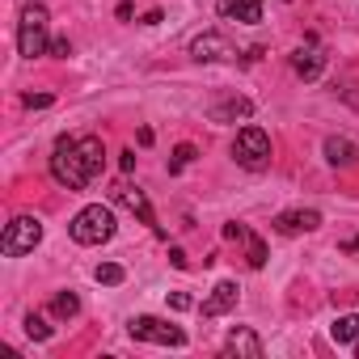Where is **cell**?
<instances>
[{
	"instance_id": "obj_10",
	"label": "cell",
	"mask_w": 359,
	"mask_h": 359,
	"mask_svg": "<svg viewBox=\"0 0 359 359\" xmlns=\"http://www.w3.org/2000/svg\"><path fill=\"white\" fill-rule=\"evenodd\" d=\"M224 355H241V359H262V338L250 325H233L224 338Z\"/></svg>"
},
{
	"instance_id": "obj_16",
	"label": "cell",
	"mask_w": 359,
	"mask_h": 359,
	"mask_svg": "<svg viewBox=\"0 0 359 359\" xmlns=\"http://www.w3.org/2000/svg\"><path fill=\"white\" fill-rule=\"evenodd\" d=\"M250 114H254L250 97H229V102L212 106V123H233V118H250Z\"/></svg>"
},
{
	"instance_id": "obj_7",
	"label": "cell",
	"mask_w": 359,
	"mask_h": 359,
	"mask_svg": "<svg viewBox=\"0 0 359 359\" xmlns=\"http://www.w3.org/2000/svg\"><path fill=\"white\" fill-rule=\"evenodd\" d=\"M191 55L199 60V64H229V60H237V47L224 39V34H199L195 43H191Z\"/></svg>"
},
{
	"instance_id": "obj_24",
	"label": "cell",
	"mask_w": 359,
	"mask_h": 359,
	"mask_svg": "<svg viewBox=\"0 0 359 359\" xmlns=\"http://www.w3.org/2000/svg\"><path fill=\"white\" fill-rule=\"evenodd\" d=\"M169 304H173V309H177V313H182V309H191V304H195V300H191V296H187V292H173V296H169Z\"/></svg>"
},
{
	"instance_id": "obj_5",
	"label": "cell",
	"mask_w": 359,
	"mask_h": 359,
	"mask_svg": "<svg viewBox=\"0 0 359 359\" xmlns=\"http://www.w3.org/2000/svg\"><path fill=\"white\" fill-rule=\"evenodd\" d=\"M43 241V220L39 216H13L5 224V237H0V254L5 258H22Z\"/></svg>"
},
{
	"instance_id": "obj_3",
	"label": "cell",
	"mask_w": 359,
	"mask_h": 359,
	"mask_svg": "<svg viewBox=\"0 0 359 359\" xmlns=\"http://www.w3.org/2000/svg\"><path fill=\"white\" fill-rule=\"evenodd\" d=\"M47 9L43 5H30L26 13H22V22H18V51L26 55V60H39V55H47L51 51V34H47Z\"/></svg>"
},
{
	"instance_id": "obj_23",
	"label": "cell",
	"mask_w": 359,
	"mask_h": 359,
	"mask_svg": "<svg viewBox=\"0 0 359 359\" xmlns=\"http://www.w3.org/2000/svg\"><path fill=\"white\" fill-rule=\"evenodd\" d=\"M51 55H55V60H68V55H72V43H68V39H51Z\"/></svg>"
},
{
	"instance_id": "obj_12",
	"label": "cell",
	"mask_w": 359,
	"mask_h": 359,
	"mask_svg": "<svg viewBox=\"0 0 359 359\" xmlns=\"http://www.w3.org/2000/svg\"><path fill=\"white\" fill-rule=\"evenodd\" d=\"M216 13L224 22L254 26V22H262V0H216Z\"/></svg>"
},
{
	"instance_id": "obj_20",
	"label": "cell",
	"mask_w": 359,
	"mask_h": 359,
	"mask_svg": "<svg viewBox=\"0 0 359 359\" xmlns=\"http://www.w3.org/2000/svg\"><path fill=\"white\" fill-rule=\"evenodd\" d=\"M26 334H30L34 342H47V338H51V325H47V317H43V313H30V317H26Z\"/></svg>"
},
{
	"instance_id": "obj_1",
	"label": "cell",
	"mask_w": 359,
	"mask_h": 359,
	"mask_svg": "<svg viewBox=\"0 0 359 359\" xmlns=\"http://www.w3.org/2000/svg\"><path fill=\"white\" fill-rule=\"evenodd\" d=\"M106 169V148L97 135H60L51 148V177L68 191H85Z\"/></svg>"
},
{
	"instance_id": "obj_22",
	"label": "cell",
	"mask_w": 359,
	"mask_h": 359,
	"mask_svg": "<svg viewBox=\"0 0 359 359\" xmlns=\"http://www.w3.org/2000/svg\"><path fill=\"white\" fill-rule=\"evenodd\" d=\"M22 102H26L30 110H47V106H51V93H26Z\"/></svg>"
},
{
	"instance_id": "obj_25",
	"label": "cell",
	"mask_w": 359,
	"mask_h": 359,
	"mask_svg": "<svg viewBox=\"0 0 359 359\" xmlns=\"http://www.w3.org/2000/svg\"><path fill=\"white\" fill-rule=\"evenodd\" d=\"M169 262H173L177 271H187V254H182V250H169Z\"/></svg>"
},
{
	"instance_id": "obj_2",
	"label": "cell",
	"mask_w": 359,
	"mask_h": 359,
	"mask_svg": "<svg viewBox=\"0 0 359 359\" xmlns=\"http://www.w3.org/2000/svg\"><path fill=\"white\" fill-rule=\"evenodd\" d=\"M114 212L106 208V203H89V208H81L76 216H72V224H68V233H72V241L76 245H106L110 237H114Z\"/></svg>"
},
{
	"instance_id": "obj_4",
	"label": "cell",
	"mask_w": 359,
	"mask_h": 359,
	"mask_svg": "<svg viewBox=\"0 0 359 359\" xmlns=\"http://www.w3.org/2000/svg\"><path fill=\"white\" fill-rule=\"evenodd\" d=\"M233 161L241 165V169H266L271 165V135L262 131V127H241L237 131V140H233Z\"/></svg>"
},
{
	"instance_id": "obj_9",
	"label": "cell",
	"mask_w": 359,
	"mask_h": 359,
	"mask_svg": "<svg viewBox=\"0 0 359 359\" xmlns=\"http://www.w3.org/2000/svg\"><path fill=\"white\" fill-rule=\"evenodd\" d=\"M292 72H296L300 81H317V76L325 72V55H321V47H317V43L296 47V51H292Z\"/></svg>"
},
{
	"instance_id": "obj_18",
	"label": "cell",
	"mask_w": 359,
	"mask_h": 359,
	"mask_svg": "<svg viewBox=\"0 0 359 359\" xmlns=\"http://www.w3.org/2000/svg\"><path fill=\"white\" fill-rule=\"evenodd\" d=\"M51 313H55L60 321L76 317V313H81V296H76V292H55V296H51Z\"/></svg>"
},
{
	"instance_id": "obj_8",
	"label": "cell",
	"mask_w": 359,
	"mask_h": 359,
	"mask_svg": "<svg viewBox=\"0 0 359 359\" xmlns=\"http://www.w3.org/2000/svg\"><path fill=\"white\" fill-rule=\"evenodd\" d=\"M224 237L245 245V262H250L254 271H262V266H266V241H262L258 233H250L245 224H237V220H233V224H224Z\"/></svg>"
},
{
	"instance_id": "obj_26",
	"label": "cell",
	"mask_w": 359,
	"mask_h": 359,
	"mask_svg": "<svg viewBox=\"0 0 359 359\" xmlns=\"http://www.w3.org/2000/svg\"><path fill=\"white\" fill-rule=\"evenodd\" d=\"M342 250H346V254H359V237H351V241H342Z\"/></svg>"
},
{
	"instance_id": "obj_15",
	"label": "cell",
	"mask_w": 359,
	"mask_h": 359,
	"mask_svg": "<svg viewBox=\"0 0 359 359\" xmlns=\"http://www.w3.org/2000/svg\"><path fill=\"white\" fill-rule=\"evenodd\" d=\"M325 161H330L334 169H346V165L359 161V148H355L351 140H342V135H330V140H325Z\"/></svg>"
},
{
	"instance_id": "obj_21",
	"label": "cell",
	"mask_w": 359,
	"mask_h": 359,
	"mask_svg": "<svg viewBox=\"0 0 359 359\" xmlns=\"http://www.w3.org/2000/svg\"><path fill=\"white\" fill-rule=\"evenodd\" d=\"M191 161H195V144H177V148H173V161H169V173L187 169Z\"/></svg>"
},
{
	"instance_id": "obj_13",
	"label": "cell",
	"mask_w": 359,
	"mask_h": 359,
	"mask_svg": "<svg viewBox=\"0 0 359 359\" xmlns=\"http://www.w3.org/2000/svg\"><path fill=\"white\" fill-rule=\"evenodd\" d=\"M237 296H241V287H237L233 279H220V283L212 287V296L203 300V317H224L229 309H237Z\"/></svg>"
},
{
	"instance_id": "obj_11",
	"label": "cell",
	"mask_w": 359,
	"mask_h": 359,
	"mask_svg": "<svg viewBox=\"0 0 359 359\" xmlns=\"http://www.w3.org/2000/svg\"><path fill=\"white\" fill-rule=\"evenodd\" d=\"M313 229H321V212H313V208H300V212H283V216H275V233H283V237L313 233Z\"/></svg>"
},
{
	"instance_id": "obj_14",
	"label": "cell",
	"mask_w": 359,
	"mask_h": 359,
	"mask_svg": "<svg viewBox=\"0 0 359 359\" xmlns=\"http://www.w3.org/2000/svg\"><path fill=\"white\" fill-rule=\"evenodd\" d=\"M114 199H118L123 208H131V212H135V216H140L144 224H152V229H156V212H152V203L144 199V191H135V187L118 182V187H114Z\"/></svg>"
},
{
	"instance_id": "obj_6",
	"label": "cell",
	"mask_w": 359,
	"mask_h": 359,
	"mask_svg": "<svg viewBox=\"0 0 359 359\" xmlns=\"http://www.w3.org/2000/svg\"><path fill=\"white\" fill-rule=\"evenodd\" d=\"M127 334H131L135 342H152V346H187V334H182V330L169 325L165 317H148V313L131 317V321H127Z\"/></svg>"
},
{
	"instance_id": "obj_19",
	"label": "cell",
	"mask_w": 359,
	"mask_h": 359,
	"mask_svg": "<svg viewBox=\"0 0 359 359\" xmlns=\"http://www.w3.org/2000/svg\"><path fill=\"white\" fill-rule=\"evenodd\" d=\"M93 279H97V283H106V287H118L127 275H123V266H118V262H102V266L93 271Z\"/></svg>"
},
{
	"instance_id": "obj_17",
	"label": "cell",
	"mask_w": 359,
	"mask_h": 359,
	"mask_svg": "<svg viewBox=\"0 0 359 359\" xmlns=\"http://www.w3.org/2000/svg\"><path fill=\"white\" fill-rule=\"evenodd\" d=\"M330 338H334L338 346H346V342H359V313H342V317H334V325H330Z\"/></svg>"
}]
</instances>
